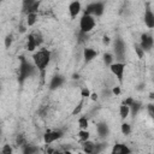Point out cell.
Here are the masks:
<instances>
[{"mask_svg":"<svg viewBox=\"0 0 154 154\" xmlns=\"http://www.w3.org/2000/svg\"><path fill=\"white\" fill-rule=\"evenodd\" d=\"M32 59H34V65L41 72V78H42V82H43L45 70H46L47 65L51 61V52L48 49H41V51H38L34 54Z\"/></svg>","mask_w":154,"mask_h":154,"instance_id":"1","label":"cell"},{"mask_svg":"<svg viewBox=\"0 0 154 154\" xmlns=\"http://www.w3.org/2000/svg\"><path fill=\"white\" fill-rule=\"evenodd\" d=\"M20 59V65H19V73H18V81L19 83H23L28 77H31L35 73L36 66L30 64L24 57H19Z\"/></svg>","mask_w":154,"mask_h":154,"instance_id":"2","label":"cell"},{"mask_svg":"<svg viewBox=\"0 0 154 154\" xmlns=\"http://www.w3.org/2000/svg\"><path fill=\"white\" fill-rule=\"evenodd\" d=\"M95 26V19H94V16L93 14H87L84 13L81 18V22H79V28H81V31L83 32H90Z\"/></svg>","mask_w":154,"mask_h":154,"instance_id":"3","label":"cell"},{"mask_svg":"<svg viewBox=\"0 0 154 154\" xmlns=\"http://www.w3.org/2000/svg\"><path fill=\"white\" fill-rule=\"evenodd\" d=\"M103 10H105V6L102 2H94V4H90L85 7V11L84 13L87 14H93V16H101L103 13Z\"/></svg>","mask_w":154,"mask_h":154,"instance_id":"4","label":"cell"},{"mask_svg":"<svg viewBox=\"0 0 154 154\" xmlns=\"http://www.w3.org/2000/svg\"><path fill=\"white\" fill-rule=\"evenodd\" d=\"M109 67H111L112 73L119 81V83H123V76H124V71H125V64L123 61H118L116 64L109 65Z\"/></svg>","mask_w":154,"mask_h":154,"instance_id":"5","label":"cell"},{"mask_svg":"<svg viewBox=\"0 0 154 154\" xmlns=\"http://www.w3.org/2000/svg\"><path fill=\"white\" fill-rule=\"evenodd\" d=\"M114 54H116V58L122 61L125 57V43L122 38H116L114 41Z\"/></svg>","mask_w":154,"mask_h":154,"instance_id":"6","label":"cell"},{"mask_svg":"<svg viewBox=\"0 0 154 154\" xmlns=\"http://www.w3.org/2000/svg\"><path fill=\"white\" fill-rule=\"evenodd\" d=\"M40 6L38 0H23V11L29 14V13H37Z\"/></svg>","mask_w":154,"mask_h":154,"instance_id":"7","label":"cell"},{"mask_svg":"<svg viewBox=\"0 0 154 154\" xmlns=\"http://www.w3.org/2000/svg\"><path fill=\"white\" fill-rule=\"evenodd\" d=\"M61 137H63V131L61 130H55V131L48 130V131H46V134L43 136V141H45V143L49 144V143H52V142H54V141H57Z\"/></svg>","mask_w":154,"mask_h":154,"instance_id":"8","label":"cell"},{"mask_svg":"<svg viewBox=\"0 0 154 154\" xmlns=\"http://www.w3.org/2000/svg\"><path fill=\"white\" fill-rule=\"evenodd\" d=\"M143 20H144V24H146L147 28H149V29H153L154 28V12L150 10V7L148 5H147L146 11H144Z\"/></svg>","mask_w":154,"mask_h":154,"instance_id":"9","label":"cell"},{"mask_svg":"<svg viewBox=\"0 0 154 154\" xmlns=\"http://www.w3.org/2000/svg\"><path fill=\"white\" fill-rule=\"evenodd\" d=\"M140 45L144 49V52L146 51H149L153 47V45H154V38L150 35H148V34H143L141 36V43Z\"/></svg>","mask_w":154,"mask_h":154,"instance_id":"10","label":"cell"},{"mask_svg":"<svg viewBox=\"0 0 154 154\" xmlns=\"http://www.w3.org/2000/svg\"><path fill=\"white\" fill-rule=\"evenodd\" d=\"M81 12V2L79 1H72L70 5H69V13L71 16V18H75L77 17V14Z\"/></svg>","mask_w":154,"mask_h":154,"instance_id":"11","label":"cell"},{"mask_svg":"<svg viewBox=\"0 0 154 154\" xmlns=\"http://www.w3.org/2000/svg\"><path fill=\"white\" fill-rule=\"evenodd\" d=\"M63 83H64V77H63V76L57 75V76H54V77L51 79L49 89H51V90H55V89L60 88V87L63 85Z\"/></svg>","mask_w":154,"mask_h":154,"instance_id":"12","label":"cell"},{"mask_svg":"<svg viewBox=\"0 0 154 154\" xmlns=\"http://www.w3.org/2000/svg\"><path fill=\"white\" fill-rule=\"evenodd\" d=\"M96 55H97V52L93 48H84V51H83V58L87 63L91 61Z\"/></svg>","mask_w":154,"mask_h":154,"instance_id":"13","label":"cell"},{"mask_svg":"<svg viewBox=\"0 0 154 154\" xmlns=\"http://www.w3.org/2000/svg\"><path fill=\"white\" fill-rule=\"evenodd\" d=\"M96 130H97V134L99 136L101 137H105L109 134V129H108V125L105 124V123H99L97 126H96Z\"/></svg>","mask_w":154,"mask_h":154,"instance_id":"14","label":"cell"},{"mask_svg":"<svg viewBox=\"0 0 154 154\" xmlns=\"http://www.w3.org/2000/svg\"><path fill=\"white\" fill-rule=\"evenodd\" d=\"M131 150L125 146V144H116L112 149V153L113 154H126V153H130Z\"/></svg>","mask_w":154,"mask_h":154,"instance_id":"15","label":"cell"},{"mask_svg":"<svg viewBox=\"0 0 154 154\" xmlns=\"http://www.w3.org/2000/svg\"><path fill=\"white\" fill-rule=\"evenodd\" d=\"M36 46H37V43H36V40H35V35H29V37H28V43H26V48H28V51H34L35 48H36Z\"/></svg>","mask_w":154,"mask_h":154,"instance_id":"16","label":"cell"},{"mask_svg":"<svg viewBox=\"0 0 154 154\" xmlns=\"http://www.w3.org/2000/svg\"><path fill=\"white\" fill-rule=\"evenodd\" d=\"M94 148H95V144L90 141H84L83 142V150L85 153H94Z\"/></svg>","mask_w":154,"mask_h":154,"instance_id":"17","label":"cell"},{"mask_svg":"<svg viewBox=\"0 0 154 154\" xmlns=\"http://www.w3.org/2000/svg\"><path fill=\"white\" fill-rule=\"evenodd\" d=\"M140 109H141V102L134 100V102L130 105V112H131V114L132 116H136Z\"/></svg>","mask_w":154,"mask_h":154,"instance_id":"18","label":"cell"},{"mask_svg":"<svg viewBox=\"0 0 154 154\" xmlns=\"http://www.w3.org/2000/svg\"><path fill=\"white\" fill-rule=\"evenodd\" d=\"M119 113H120V117H122L123 119H125V118L129 116V113H130V106H128V105L123 103V105L120 106Z\"/></svg>","mask_w":154,"mask_h":154,"instance_id":"19","label":"cell"},{"mask_svg":"<svg viewBox=\"0 0 154 154\" xmlns=\"http://www.w3.org/2000/svg\"><path fill=\"white\" fill-rule=\"evenodd\" d=\"M40 149L37 148V147H34V146H29V144H26V147L23 149V152L25 153V154H34V153H37Z\"/></svg>","mask_w":154,"mask_h":154,"instance_id":"20","label":"cell"},{"mask_svg":"<svg viewBox=\"0 0 154 154\" xmlns=\"http://www.w3.org/2000/svg\"><path fill=\"white\" fill-rule=\"evenodd\" d=\"M135 52H136V54H137V57L140 58V59H142L143 57H144V49L141 47V45H138V43H135Z\"/></svg>","mask_w":154,"mask_h":154,"instance_id":"21","label":"cell"},{"mask_svg":"<svg viewBox=\"0 0 154 154\" xmlns=\"http://www.w3.org/2000/svg\"><path fill=\"white\" fill-rule=\"evenodd\" d=\"M78 137H79V140H81L82 142L87 141V140L89 138V132L87 131V129H82V130L78 132Z\"/></svg>","mask_w":154,"mask_h":154,"instance_id":"22","label":"cell"},{"mask_svg":"<svg viewBox=\"0 0 154 154\" xmlns=\"http://www.w3.org/2000/svg\"><path fill=\"white\" fill-rule=\"evenodd\" d=\"M36 18H37V14H36V13H29V14H28V19H26L28 25H29V26L34 25L35 22H36Z\"/></svg>","mask_w":154,"mask_h":154,"instance_id":"23","label":"cell"},{"mask_svg":"<svg viewBox=\"0 0 154 154\" xmlns=\"http://www.w3.org/2000/svg\"><path fill=\"white\" fill-rule=\"evenodd\" d=\"M103 61H105V64L106 65H112L113 63V57H112V54L111 53H105L103 54Z\"/></svg>","mask_w":154,"mask_h":154,"instance_id":"24","label":"cell"},{"mask_svg":"<svg viewBox=\"0 0 154 154\" xmlns=\"http://www.w3.org/2000/svg\"><path fill=\"white\" fill-rule=\"evenodd\" d=\"M78 125L81 129H87L88 128V119L85 117H82L78 119Z\"/></svg>","mask_w":154,"mask_h":154,"instance_id":"25","label":"cell"},{"mask_svg":"<svg viewBox=\"0 0 154 154\" xmlns=\"http://www.w3.org/2000/svg\"><path fill=\"white\" fill-rule=\"evenodd\" d=\"M130 131H131L130 125H129V124H126V123H123V124H122V132H123L124 135H129V134H130Z\"/></svg>","mask_w":154,"mask_h":154,"instance_id":"26","label":"cell"},{"mask_svg":"<svg viewBox=\"0 0 154 154\" xmlns=\"http://www.w3.org/2000/svg\"><path fill=\"white\" fill-rule=\"evenodd\" d=\"M11 43H12V35H7L6 38H5V47L6 48H10Z\"/></svg>","mask_w":154,"mask_h":154,"instance_id":"27","label":"cell"},{"mask_svg":"<svg viewBox=\"0 0 154 154\" xmlns=\"http://www.w3.org/2000/svg\"><path fill=\"white\" fill-rule=\"evenodd\" d=\"M1 153H2V154H11V153H12V148H11L8 144H6V146H4V148L1 149Z\"/></svg>","mask_w":154,"mask_h":154,"instance_id":"28","label":"cell"},{"mask_svg":"<svg viewBox=\"0 0 154 154\" xmlns=\"http://www.w3.org/2000/svg\"><path fill=\"white\" fill-rule=\"evenodd\" d=\"M82 105H83V102H79V103H78V106H76V108H75V109L72 111V114H73V116L78 114V113H79V112L82 111V107H83Z\"/></svg>","mask_w":154,"mask_h":154,"instance_id":"29","label":"cell"},{"mask_svg":"<svg viewBox=\"0 0 154 154\" xmlns=\"http://www.w3.org/2000/svg\"><path fill=\"white\" fill-rule=\"evenodd\" d=\"M81 94H82L83 97H89V96H90V91H89V89H87V88H83Z\"/></svg>","mask_w":154,"mask_h":154,"instance_id":"30","label":"cell"},{"mask_svg":"<svg viewBox=\"0 0 154 154\" xmlns=\"http://www.w3.org/2000/svg\"><path fill=\"white\" fill-rule=\"evenodd\" d=\"M17 143L18 144H25V140H24L23 135H18L17 136Z\"/></svg>","mask_w":154,"mask_h":154,"instance_id":"31","label":"cell"},{"mask_svg":"<svg viewBox=\"0 0 154 154\" xmlns=\"http://www.w3.org/2000/svg\"><path fill=\"white\" fill-rule=\"evenodd\" d=\"M148 112H149V114L153 117V119H154V105H152V103H149L148 105Z\"/></svg>","mask_w":154,"mask_h":154,"instance_id":"32","label":"cell"},{"mask_svg":"<svg viewBox=\"0 0 154 154\" xmlns=\"http://www.w3.org/2000/svg\"><path fill=\"white\" fill-rule=\"evenodd\" d=\"M35 40H36L37 46H40V45H41V42H42V37H41L40 35H35Z\"/></svg>","mask_w":154,"mask_h":154,"instance_id":"33","label":"cell"},{"mask_svg":"<svg viewBox=\"0 0 154 154\" xmlns=\"http://www.w3.org/2000/svg\"><path fill=\"white\" fill-rule=\"evenodd\" d=\"M132 102H134V99H132V97H128V99H126V100H125V101H124L123 103H125V105L130 106V105H131Z\"/></svg>","mask_w":154,"mask_h":154,"instance_id":"34","label":"cell"},{"mask_svg":"<svg viewBox=\"0 0 154 154\" xmlns=\"http://www.w3.org/2000/svg\"><path fill=\"white\" fill-rule=\"evenodd\" d=\"M112 93H113V94H116V95H118V94L120 93V88H119V87L113 88V89H112Z\"/></svg>","mask_w":154,"mask_h":154,"instance_id":"35","label":"cell"},{"mask_svg":"<svg viewBox=\"0 0 154 154\" xmlns=\"http://www.w3.org/2000/svg\"><path fill=\"white\" fill-rule=\"evenodd\" d=\"M102 42H103L105 45H108V42H109V37H108V36H103V37H102Z\"/></svg>","mask_w":154,"mask_h":154,"instance_id":"36","label":"cell"},{"mask_svg":"<svg viewBox=\"0 0 154 154\" xmlns=\"http://www.w3.org/2000/svg\"><path fill=\"white\" fill-rule=\"evenodd\" d=\"M90 96H91V99H93V100H96V99H97V95H96V94H91Z\"/></svg>","mask_w":154,"mask_h":154,"instance_id":"37","label":"cell"},{"mask_svg":"<svg viewBox=\"0 0 154 154\" xmlns=\"http://www.w3.org/2000/svg\"><path fill=\"white\" fill-rule=\"evenodd\" d=\"M149 97H150V99H152V100H154V91H153V93H150V94H149Z\"/></svg>","mask_w":154,"mask_h":154,"instance_id":"38","label":"cell"}]
</instances>
